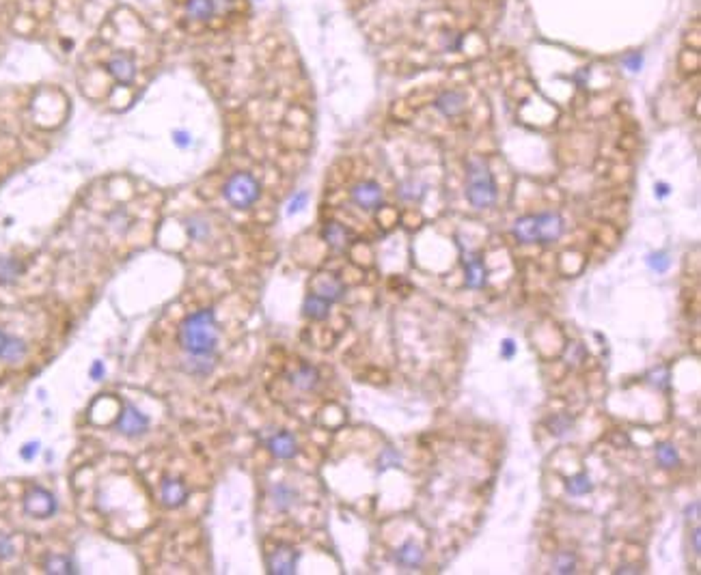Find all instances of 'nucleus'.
<instances>
[{"mask_svg":"<svg viewBox=\"0 0 701 575\" xmlns=\"http://www.w3.org/2000/svg\"><path fill=\"white\" fill-rule=\"evenodd\" d=\"M218 321L212 308L188 315L180 325V345L190 356H214L218 345Z\"/></svg>","mask_w":701,"mask_h":575,"instance_id":"f257e3e1","label":"nucleus"},{"mask_svg":"<svg viewBox=\"0 0 701 575\" xmlns=\"http://www.w3.org/2000/svg\"><path fill=\"white\" fill-rule=\"evenodd\" d=\"M565 229L563 218L557 211H542V213H529L518 218L512 233L520 244H555L561 239Z\"/></svg>","mask_w":701,"mask_h":575,"instance_id":"f03ea898","label":"nucleus"},{"mask_svg":"<svg viewBox=\"0 0 701 575\" xmlns=\"http://www.w3.org/2000/svg\"><path fill=\"white\" fill-rule=\"evenodd\" d=\"M466 198L475 209H488L496 201V181L484 158L466 162Z\"/></svg>","mask_w":701,"mask_h":575,"instance_id":"7ed1b4c3","label":"nucleus"},{"mask_svg":"<svg viewBox=\"0 0 701 575\" xmlns=\"http://www.w3.org/2000/svg\"><path fill=\"white\" fill-rule=\"evenodd\" d=\"M223 196L235 209H249L259 201L261 186L251 172H233L223 186Z\"/></svg>","mask_w":701,"mask_h":575,"instance_id":"20e7f679","label":"nucleus"},{"mask_svg":"<svg viewBox=\"0 0 701 575\" xmlns=\"http://www.w3.org/2000/svg\"><path fill=\"white\" fill-rule=\"evenodd\" d=\"M298 560H300V551L294 545L288 543H278L266 560L268 573L272 575H294L298 569Z\"/></svg>","mask_w":701,"mask_h":575,"instance_id":"39448f33","label":"nucleus"},{"mask_svg":"<svg viewBox=\"0 0 701 575\" xmlns=\"http://www.w3.org/2000/svg\"><path fill=\"white\" fill-rule=\"evenodd\" d=\"M349 196H352V203L363 211H376L384 201V190L376 181H361L349 190Z\"/></svg>","mask_w":701,"mask_h":575,"instance_id":"423d86ee","label":"nucleus"},{"mask_svg":"<svg viewBox=\"0 0 701 575\" xmlns=\"http://www.w3.org/2000/svg\"><path fill=\"white\" fill-rule=\"evenodd\" d=\"M462 246V244H459ZM462 265H464V282L468 289H484L486 282H488V270H486V263L477 252L473 250H464L462 248Z\"/></svg>","mask_w":701,"mask_h":575,"instance_id":"0eeeda50","label":"nucleus"},{"mask_svg":"<svg viewBox=\"0 0 701 575\" xmlns=\"http://www.w3.org/2000/svg\"><path fill=\"white\" fill-rule=\"evenodd\" d=\"M24 511L31 517L46 519L56 513V500L50 492L41 489V487H33L24 498Z\"/></svg>","mask_w":701,"mask_h":575,"instance_id":"6e6552de","label":"nucleus"},{"mask_svg":"<svg viewBox=\"0 0 701 575\" xmlns=\"http://www.w3.org/2000/svg\"><path fill=\"white\" fill-rule=\"evenodd\" d=\"M149 429V418L134 405H125L119 420H117V431L125 437H139Z\"/></svg>","mask_w":701,"mask_h":575,"instance_id":"1a4fd4ad","label":"nucleus"},{"mask_svg":"<svg viewBox=\"0 0 701 575\" xmlns=\"http://www.w3.org/2000/svg\"><path fill=\"white\" fill-rule=\"evenodd\" d=\"M231 7V0H186V13L190 19L207 22L216 13H223Z\"/></svg>","mask_w":701,"mask_h":575,"instance_id":"9d476101","label":"nucleus"},{"mask_svg":"<svg viewBox=\"0 0 701 575\" xmlns=\"http://www.w3.org/2000/svg\"><path fill=\"white\" fill-rule=\"evenodd\" d=\"M106 70L123 86H129L136 80V63L129 54H115L106 63Z\"/></svg>","mask_w":701,"mask_h":575,"instance_id":"9b49d317","label":"nucleus"},{"mask_svg":"<svg viewBox=\"0 0 701 575\" xmlns=\"http://www.w3.org/2000/svg\"><path fill=\"white\" fill-rule=\"evenodd\" d=\"M393 560H395L397 567L406 569V571H414V569H419L425 560V554H423V549L419 543H414L412 539L404 541L397 549H395V554H393Z\"/></svg>","mask_w":701,"mask_h":575,"instance_id":"f8f14e48","label":"nucleus"},{"mask_svg":"<svg viewBox=\"0 0 701 575\" xmlns=\"http://www.w3.org/2000/svg\"><path fill=\"white\" fill-rule=\"evenodd\" d=\"M434 106H436V110L443 117L451 119V117H457V115L464 113L466 95L462 91H455V88H451V91H443L441 95H438L436 102H434Z\"/></svg>","mask_w":701,"mask_h":575,"instance_id":"ddd939ff","label":"nucleus"},{"mask_svg":"<svg viewBox=\"0 0 701 575\" xmlns=\"http://www.w3.org/2000/svg\"><path fill=\"white\" fill-rule=\"evenodd\" d=\"M313 293H317V295H322L324 300H328L331 304H335V302H341V300H343V295H345V284H343L337 276H333V274H322V276H317L315 282H313Z\"/></svg>","mask_w":701,"mask_h":575,"instance_id":"4468645a","label":"nucleus"},{"mask_svg":"<svg viewBox=\"0 0 701 575\" xmlns=\"http://www.w3.org/2000/svg\"><path fill=\"white\" fill-rule=\"evenodd\" d=\"M268 451L276 459L290 461L298 455V442L290 431H278L268 439Z\"/></svg>","mask_w":701,"mask_h":575,"instance_id":"2eb2a0df","label":"nucleus"},{"mask_svg":"<svg viewBox=\"0 0 701 575\" xmlns=\"http://www.w3.org/2000/svg\"><path fill=\"white\" fill-rule=\"evenodd\" d=\"M188 489L180 478H166L162 483V504L166 508H178L186 502Z\"/></svg>","mask_w":701,"mask_h":575,"instance_id":"dca6fc26","label":"nucleus"},{"mask_svg":"<svg viewBox=\"0 0 701 575\" xmlns=\"http://www.w3.org/2000/svg\"><path fill=\"white\" fill-rule=\"evenodd\" d=\"M302 315L306 319H311V321H324L328 315H331V302L311 291L302 302Z\"/></svg>","mask_w":701,"mask_h":575,"instance_id":"f3484780","label":"nucleus"},{"mask_svg":"<svg viewBox=\"0 0 701 575\" xmlns=\"http://www.w3.org/2000/svg\"><path fill=\"white\" fill-rule=\"evenodd\" d=\"M270 500H272V506L276 508V511L288 513L298 500V492L288 483H276L270 489Z\"/></svg>","mask_w":701,"mask_h":575,"instance_id":"a211bd4d","label":"nucleus"},{"mask_svg":"<svg viewBox=\"0 0 701 575\" xmlns=\"http://www.w3.org/2000/svg\"><path fill=\"white\" fill-rule=\"evenodd\" d=\"M349 237H352V233H349V229L343 227L341 222H328L322 229V239L335 250H343L349 244Z\"/></svg>","mask_w":701,"mask_h":575,"instance_id":"6ab92c4d","label":"nucleus"},{"mask_svg":"<svg viewBox=\"0 0 701 575\" xmlns=\"http://www.w3.org/2000/svg\"><path fill=\"white\" fill-rule=\"evenodd\" d=\"M290 384L296 386L302 392H309V390H313L320 384V371L315 366H311V364H302L300 369H296L290 375Z\"/></svg>","mask_w":701,"mask_h":575,"instance_id":"aec40b11","label":"nucleus"},{"mask_svg":"<svg viewBox=\"0 0 701 575\" xmlns=\"http://www.w3.org/2000/svg\"><path fill=\"white\" fill-rule=\"evenodd\" d=\"M26 356V343L17 337H7L3 349H0V358L5 362H19Z\"/></svg>","mask_w":701,"mask_h":575,"instance_id":"412c9836","label":"nucleus"},{"mask_svg":"<svg viewBox=\"0 0 701 575\" xmlns=\"http://www.w3.org/2000/svg\"><path fill=\"white\" fill-rule=\"evenodd\" d=\"M656 461H659L665 470H673L680 466V453H677V448L669 444V442H661V444H656Z\"/></svg>","mask_w":701,"mask_h":575,"instance_id":"4be33fe9","label":"nucleus"},{"mask_svg":"<svg viewBox=\"0 0 701 575\" xmlns=\"http://www.w3.org/2000/svg\"><path fill=\"white\" fill-rule=\"evenodd\" d=\"M565 492L569 496H587L594 492V483H591L587 472H578L574 476L565 478Z\"/></svg>","mask_w":701,"mask_h":575,"instance_id":"5701e85b","label":"nucleus"},{"mask_svg":"<svg viewBox=\"0 0 701 575\" xmlns=\"http://www.w3.org/2000/svg\"><path fill=\"white\" fill-rule=\"evenodd\" d=\"M186 233H188V237L192 239V241H205L207 237H210V233H212V229H210V222H207V220H203L201 216H190V218H186Z\"/></svg>","mask_w":701,"mask_h":575,"instance_id":"b1692460","label":"nucleus"},{"mask_svg":"<svg viewBox=\"0 0 701 575\" xmlns=\"http://www.w3.org/2000/svg\"><path fill=\"white\" fill-rule=\"evenodd\" d=\"M576 565H578V558H576L574 551H569V549H561V551H557L555 558H553L555 573H561V575L574 573V571H576Z\"/></svg>","mask_w":701,"mask_h":575,"instance_id":"393cba45","label":"nucleus"},{"mask_svg":"<svg viewBox=\"0 0 701 575\" xmlns=\"http://www.w3.org/2000/svg\"><path fill=\"white\" fill-rule=\"evenodd\" d=\"M43 569H46L48 573H76V565L70 556H61V554H52L46 558V562H43Z\"/></svg>","mask_w":701,"mask_h":575,"instance_id":"a878e982","label":"nucleus"},{"mask_svg":"<svg viewBox=\"0 0 701 575\" xmlns=\"http://www.w3.org/2000/svg\"><path fill=\"white\" fill-rule=\"evenodd\" d=\"M546 425H549V429H551L553 435L563 437V435H567L569 431H572V427H574V418H572V416H567V414H555L553 418L546 420Z\"/></svg>","mask_w":701,"mask_h":575,"instance_id":"bb28decb","label":"nucleus"},{"mask_svg":"<svg viewBox=\"0 0 701 575\" xmlns=\"http://www.w3.org/2000/svg\"><path fill=\"white\" fill-rule=\"evenodd\" d=\"M22 272H24V265L15 259H0V284L13 282Z\"/></svg>","mask_w":701,"mask_h":575,"instance_id":"cd10ccee","label":"nucleus"},{"mask_svg":"<svg viewBox=\"0 0 701 575\" xmlns=\"http://www.w3.org/2000/svg\"><path fill=\"white\" fill-rule=\"evenodd\" d=\"M647 380H649L652 386H656V390H669V386H671V375H669V369H665V366L652 369Z\"/></svg>","mask_w":701,"mask_h":575,"instance_id":"c85d7f7f","label":"nucleus"},{"mask_svg":"<svg viewBox=\"0 0 701 575\" xmlns=\"http://www.w3.org/2000/svg\"><path fill=\"white\" fill-rule=\"evenodd\" d=\"M647 268L656 274H665L669 268H671V259L665 250H659V252H652L647 257Z\"/></svg>","mask_w":701,"mask_h":575,"instance_id":"c756f323","label":"nucleus"},{"mask_svg":"<svg viewBox=\"0 0 701 575\" xmlns=\"http://www.w3.org/2000/svg\"><path fill=\"white\" fill-rule=\"evenodd\" d=\"M402 463V453H397L395 448H384L380 459H378V466L380 470H388V468H400Z\"/></svg>","mask_w":701,"mask_h":575,"instance_id":"7c9ffc66","label":"nucleus"},{"mask_svg":"<svg viewBox=\"0 0 701 575\" xmlns=\"http://www.w3.org/2000/svg\"><path fill=\"white\" fill-rule=\"evenodd\" d=\"M108 225H111V229H115L117 233H123L129 229V216L125 209H117L115 213L108 216Z\"/></svg>","mask_w":701,"mask_h":575,"instance_id":"2f4dec72","label":"nucleus"},{"mask_svg":"<svg viewBox=\"0 0 701 575\" xmlns=\"http://www.w3.org/2000/svg\"><path fill=\"white\" fill-rule=\"evenodd\" d=\"M306 201H309V194H306V192H298V194L292 198V201H290L288 213H290V216H294V213L302 211V207L306 205Z\"/></svg>","mask_w":701,"mask_h":575,"instance_id":"473e14b6","label":"nucleus"},{"mask_svg":"<svg viewBox=\"0 0 701 575\" xmlns=\"http://www.w3.org/2000/svg\"><path fill=\"white\" fill-rule=\"evenodd\" d=\"M516 351H518V347H516V343L512 339L501 341V358L503 360H512L516 356Z\"/></svg>","mask_w":701,"mask_h":575,"instance_id":"72a5a7b5","label":"nucleus"},{"mask_svg":"<svg viewBox=\"0 0 701 575\" xmlns=\"http://www.w3.org/2000/svg\"><path fill=\"white\" fill-rule=\"evenodd\" d=\"M173 140H175V145H178V147H182V149H186V147H190V134H188V131H184V129H178V131H173Z\"/></svg>","mask_w":701,"mask_h":575,"instance_id":"f704fd0d","label":"nucleus"},{"mask_svg":"<svg viewBox=\"0 0 701 575\" xmlns=\"http://www.w3.org/2000/svg\"><path fill=\"white\" fill-rule=\"evenodd\" d=\"M445 48L447 50H459V48H462V37H459V35L445 37Z\"/></svg>","mask_w":701,"mask_h":575,"instance_id":"c9c22d12","label":"nucleus"},{"mask_svg":"<svg viewBox=\"0 0 701 575\" xmlns=\"http://www.w3.org/2000/svg\"><path fill=\"white\" fill-rule=\"evenodd\" d=\"M9 556H13V545L9 539L0 537V558H9Z\"/></svg>","mask_w":701,"mask_h":575,"instance_id":"e433bc0d","label":"nucleus"},{"mask_svg":"<svg viewBox=\"0 0 701 575\" xmlns=\"http://www.w3.org/2000/svg\"><path fill=\"white\" fill-rule=\"evenodd\" d=\"M684 515H686V519L691 521H697L699 519V502H693V504H688L686 508H684Z\"/></svg>","mask_w":701,"mask_h":575,"instance_id":"4c0bfd02","label":"nucleus"},{"mask_svg":"<svg viewBox=\"0 0 701 575\" xmlns=\"http://www.w3.org/2000/svg\"><path fill=\"white\" fill-rule=\"evenodd\" d=\"M91 378L97 380V382L104 378V364H102V362H95V364L91 366Z\"/></svg>","mask_w":701,"mask_h":575,"instance_id":"58836bf2","label":"nucleus"},{"mask_svg":"<svg viewBox=\"0 0 701 575\" xmlns=\"http://www.w3.org/2000/svg\"><path fill=\"white\" fill-rule=\"evenodd\" d=\"M691 539H693V551H695V556H699V554H701V545H699V528H697V526H695V530H693Z\"/></svg>","mask_w":701,"mask_h":575,"instance_id":"ea45409f","label":"nucleus"},{"mask_svg":"<svg viewBox=\"0 0 701 575\" xmlns=\"http://www.w3.org/2000/svg\"><path fill=\"white\" fill-rule=\"evenodd\" d=\"M641 569L637 565H620V569H615V573H639Z\"/></svg>","mask_w":701,"mask_h":575,"instance_id":"a19ab883","label":"nucleus"},{"mask_svg":"<svg viewBox=\"0 0 701 575\" xmlns=\"http://www.w3.org/2000/svg\"><path fill=\"white\" fill-rule=\"evenodd\" d=\"M35 451H37V444L33 442V444H26V446H24V451H22V457H24V459H33Z\"/></svg>","mask_w":701,"mask_h":575,"instance_id":"79ce46f5","label":"nucleus"},{"mask_svg":"<svg viewBox=\"0 0 701 575\" xmlns=\"http://www.w3.org/2000/svg\"><path fill=\"white\" fill-rule=\"evenodd\" d=\"M628 65H630V70H632V72H637V70L641 67V58H639V56H632V58L628 60Z\"/></svg>","mask_w":701,"mask_h":575,"instance_id":"37998d69","label":"nucleus"},{"mask_svg":"<svg viewBox=\"0 0 701 575\" xmlns=\"http://www.w3.org/2000/svg\"><path fill=\"white\" fill-rule=\"evenodd\" d=\"M656 194H659L661 198L667 196V194H669V186H667V184H659V186H656Z\"/></svg>","mask_w":701,"mask_h":575,"instance_id":"c03bdc74","label":"nucleus"},{"mask_svg":"<svg viewBox=\"0 0 701 575\" xmlns=\"http://www.w3.org/2000/svg\"><path fill=\"white\" fill-rule=\"evenodd\" d=\"M5 341H7V334H5V332H3V330H0V349H3Z\"/></svg>","mask_w":701,"mask_h":575,"instance_id":"a18cd8bd","label":"nucleus"}]
</instances>
